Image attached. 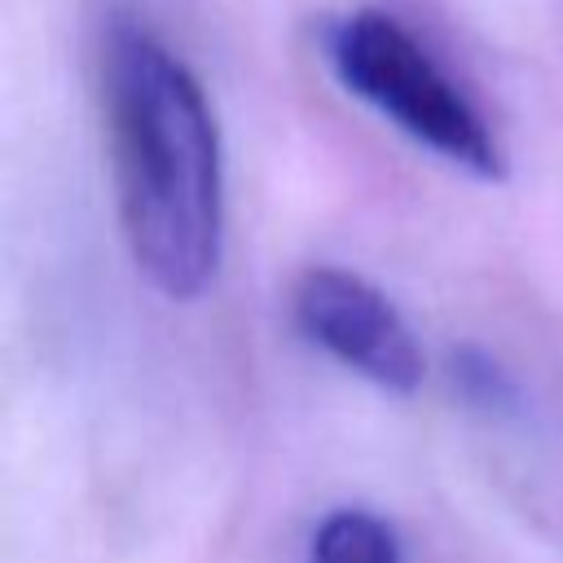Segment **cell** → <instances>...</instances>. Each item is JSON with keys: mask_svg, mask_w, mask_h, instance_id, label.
I'll list each match as a JSON object with an SVG mask.
<instances>
[{"mask_svg": "<svg viewBox=\"0 0 563 563\" xmlns=\"http://www.w3.org/2000/svg\"><path fill=\"white\" fill-rule=\"evenodd\" d=\"M308 563H405V550L387 519L361 506H343L317 523Z\"/></svg>", "mask_w": 563, "mask_h": 563, "instance_id": "obj_4", "label": "cell"}, {"mask_svg": "<svg viewBox=\"0 0 563 563\" xmlns=\"http://www.w3.org/2000/svg\"><path fill=\"white\" fill-rule=\"evenodd\" d=\"M101 97L128 255L158 295L198 299L224 251V158L207 92L158 35L114 22Z\"/></svg>", "mask_w": 563, "mask_h": 563, "instance_id": "obj_1", "label": "cell"}, {"mask_svg": "<svg viewBox=\"0 0 563 563\" xmlns=\"http://www.w3.org/2000/svg\"><path fill=\"white\" fill-rule=\"evenodd\" d=\"M299 330L339 365L383 391H413L422 383V347L391 299L347 268H308L295 290Z\"/></svg>", "mask_w": 563, "mask_h": 563, "instance_id": "obj_3", "label": "cell"}, {"mask_svg": "<svg viewBox=\"0 0 563 563\" xmlns=\"http://www.w3.org/2000/svg\"><path fill=\"white\" fill-rule=\"evenodd\" d=\"M325 57L339 84L374 106L409 141L479 180H497L506 172V154L484 114L391 13H343L325 26Z\"/></svg>", "mask_w": 563, "mask_h": 563, "instance_id": "obj_2", "label": "cell"}, {"mask_svg": "<svg viewBox=\"0 0 563 563\" xmlns=\"http://www.w3.org/2000/svg\"><path fill=\"white\" fill-rule=\"evenodd\" d=\"M449 378L457 387V396L471 405V409H484V413H510L519 405V387L515 378L479 347H457L449 356Z\"/></svg>", "mask_w": 563, "mask_h": 563, "instance_id": "obj_5", "label": "cell"}]
</instances>
